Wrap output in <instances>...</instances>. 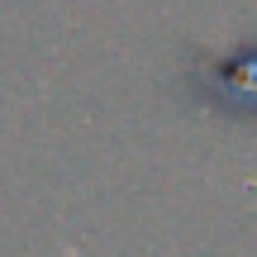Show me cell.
I'll use <instances>...</instances> for the list:
<instances>
[{"label":"cell","mask_w":257,"mask_h":257,"mask_svg":"<svg viewBox=\"0 0 257 257\" xmlns=\"http://www.w3.org/2000/svg\"><path fill=\"white\" fill-rule=\"evenodd\" d=\"M205 91L224 105V110H257V53H233L229 62L210 67Z\"/></svg>","instance_id":"obj_1"}]
</instances>
